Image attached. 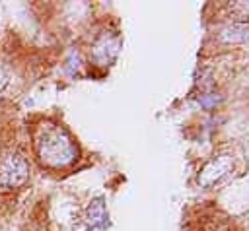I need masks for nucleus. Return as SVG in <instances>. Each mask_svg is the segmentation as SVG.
<instances>
[{
  "label": "nucleus",
  "mask_w": 249,
  "mask_h": 231,
  "mask_svg": "<svg viewBox=\"0 0 249 231\" xmlns=\"http://www.w3.org/2000/svg\"><path fill=\"white\" fill-rule=\"evenodd\" d=\"M37 155L45 165L64 167L76 159L78 149L64 128L56 124H43L37 134Z\"/></svg>",
  "instance_id": "obj_1"
},
{
  "label": "nucleus",
  "mask_w": 249,
  "mask_h": 231,
  "mask_svg": "<svg viewBox=\"0 0 249 231\" xmlns=\"http://www.w3.org/2000/svg\"><path fill=\"white\" fill-rule=\"evenodd\" d=\"M29 177V165L27 161L14 153L8 155L0 165V186L2 188H18L21 186Z\"/></svg>",
  "instance_id": "obj_2"
},
{
  "label": "nucleus",
  "mask_w": 249,
  "mask_h": 231,
  "mask_svg": "<svg viewBox=\"0 0 249 231\" xmlns=\"http://www.w3.org/2000/svg\"><path fill=\"white\" fill-rule=\"evenodd\" d=\"M10 85V76H8V72L0 66V93H4V89Z\"/></svg>",
  "instance_id": "obj_4"
},
{
  "label": "nucleus",
  "mask_w": 249,
  "mask_h": 231,
  "mask_svg": "<svg viewBox=\"0 0 249 231\" xmlns=\"http://www.w3.org/2000/svg\"><path fill=\"white\" fill-rule=\"evenodd\" d=\"M88 219L93 227H103L105 225V210H103V204L101 200H95L89 210H88Z\"/></svg>",
  "instance_id": "obj_3"
}]
</instances>
